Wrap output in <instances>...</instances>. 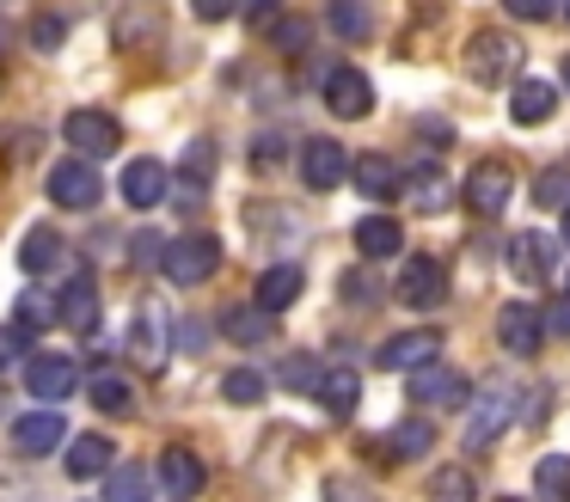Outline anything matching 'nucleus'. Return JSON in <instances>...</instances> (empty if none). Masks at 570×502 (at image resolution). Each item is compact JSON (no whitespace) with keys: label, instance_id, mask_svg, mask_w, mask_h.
I'll list each match as a JSON object with an SVG mask.
<instances>
[{"label":"nucleus","instance_id":"nucleus-1","mask_svg":"<svg viewBox=\"0 0 570 502\" xmlns=\"http://www.w3.org/2000/svg\"><path fill=\"white\" fill-rule=\"evenodd\" d=\"M528 61V49H521V37H509L503 24H491V31H479L466 43V73L479 86H503V80H515V68Z\"/></svg>","mask_w":570,"mask_h":502},{"label":"nucleus","instance_id":"nucleus-2","mask_svg":"<svg viewBox=\"0 0 570 502\" xmlns=\"http://www.w3.org/2000/svg\"><path fill=\"white\" fill-rule=\"evenodd\" d=\"M160 269L178 282V288H197V282H209L215 269H222V245H215L209 233H185V239H166Z\"/></svg>","mask_w":570,"mask_h":502},{"label":"nucleus","instance_id":"nucleus-3","mask_svg":"<svg viewBox=\"0 0 570 502\" xmlns=\"http://www.w3.org/2000/svg\"><path fill=\"white\" fill-rule=\"evenodd\" d=\"M466 404H472V416H466V447H491V441L503 435L509 423H515L521 392L503 386V380H491V386H484L479 398H466Z\"/></svg>","mask_w":570,"mask_h":502},{"label":"nucleus","instance_id":"nucleus-4","mask_svg":"<svg viewBox=\"0 0 570 502\" xmlns=\"http://www.w3.org/2000/svg\"><path fill=\"white\" fill-rule=\"evenodd\" d=\"M509 196H515V171H509L503 159H479V166L466 171V184H460V203H466L472 215H503Z\"/></svg>","mask_w":570,"mask_h":502},{"label":"nucleus","instance_id":"nucleus-5","mask_svg":"<svg viewBox=\"0 0 570 502\" xmlns=\"http://www.w3.org/2000/svg\"><path fill=\"white\" fill-rule=\"evenodd\" d=\"M62 135H68V147H75L80 159H105V154L124 147V122L105 117V110H75V117L62 122Z\"/></svg>","mask_w":570,"mask_h":502},{"label":"nucleus","instance_id":"nucleus-6","mask_svg":"<svg viewBox=\"0 0 570 502\" xmlns=\"http://www.w3.org/2000/svg\"><path fill=\"white\" fill-rule=\"evenodd\" d=\"M466 398L472 386L454 367H417L411 374V404H423V411H466Z\"/></svg>","mask_w":570,"mask_h":502},{"label":"nucleus","instance_id":"nucleus-7","mask_svg":"<svg viewBox=\"0 0 570 502\" xmlns=\"http://www.w3.org/2000/svg\"><path fill=\"white\" fill-rule=\"evenodd\" d=\"M442 294H448V269H442V257H405V269H399V301L405 306H417V313H430V306H442Z\"/></svg>","mask_w":570,"mask_h":502},{"label":"nucleus","instance_id":"nucleus-8","mask_svg":"<svg viewBox=\"0 0 570 502\" xmlns=\"http://www.w3.org/2000/svg\"><path fill=\"white\" fill-rule=\"evenodd\" d=\"M497 337H503V350H509V355L533 362V355H540V343H546V318H540V306L509 301L503 313H497Z\"/></svg>","mask_w":570,"mask_h":502},{"label":"nucleus","instance_id":"nucleus-9","mask_svg":"<svg viewBox=\"0 0 570 502\" xmlns=\"http://www.w3.org/2000/svg\"><path fill=\"white\" fill-rule=\"evenodd\" d=\"M43 190H50L56 208H92L105 196V178H99V166H87V159H68V166L50 171Z\"/></svg>","mask_w":570,"mask_h":502},{"label":"nucleus","instance_id":"nucleus-10","mask_svg":"<svg viewBox=\"0 0 570 502\" xmlns=\"http://www.w3.org/2000/svg\"><path fill=\"white\" fill-rule=\"evenodd\" d=\"M344 171H350V154L332 135H313V141L301 147V184H307V190H337Z\"/></svg>","mask_w":570,"mask_h":502},{"label":"nucleus","instance_id":"nucleus-11","mask_svg":"<svg viewBox=\"0 0 570 502\" xmlns=\"http://www.w3.org/2000/svg\"><path fill=\"white\" fill-rule=\"evenodd\" d=\"M442 362V331H405V337L381 343V367H393V374H417V367H435Z\"/></svg>","mask_w":570,"mask_h":502},{"label":"nucleus","instance_id":"nucleus-12","mask_svg":"<svg viewBox=\"0 0 570 502\" xmlns=\"http://www.w3.org/2000/svg\"><path fill=\"white\" fill-rule=\"evenodd\" d=\"M509 269H515L528 288H540V282L558 276V245L546 239V233H515V239H509Z\"/></svg>","mask_w":570,"mask_h":502},{"label":"nucleus","instance_id":"nucleus-13","mask_svg":"<svg viewBox=\"0 0 570 502\" xmlns=\"http://www.w3.org/2000/svg\"><path fill=\"white\" fill-rule=\"evenodd\" d=\"M26 386L38 392L43 404H62L68 392L80 386V362H75V355H31V362H26Z\"/></svg>","mask_w":570,"mask_h":502},{"label":"nucleus","instance_id":"nucleus-14","mask_svg":"<svg viewBox=\"0 0 570 502\" xmlns=\"http://www.w3.org/2000/svg\"><path fill=\"white\" fill-rule=\"evenodd\" d=\"M325 110L332 117H368L374 110V86L362 68H332L325 73Z\"/></svg>","mask_w":570,"mask_h":502},{"label":"nucleus","instance_id":"nucleus-15","mask_svg":"<svg viewBox=\"0 0 570 502\" xmlns=\"http://www.w3.org/2000/svg\"><path fill=\"white\" fill-rule=\"evenodd\" d=\"M166 190H173V171L160 159H129L124 166V203L129 208H160Z\"/></svg>","mask_w":570,"mask_h":502},{"label":"nucleus","instance_id":"nucleus-16","mask_svg":"<svg viewBox=\"0 0 570 502\" xmlns=\"http://www.w3.org/2000/svg\"><path fill=\"white\" fill-rule=\"evenodd\" d=\"M344 178H356V190L368 196V203H393V196H399V166H393L386 154H362V159H350Z\"/></svg>","mask_w":570,"mask_h":502},{"label":"nucleus","instance_id":"nucleus-17","mask_svg":"<svg viewBox=\"0 0 570 502\" xmlns=\"http://www.w3.org/2000/svg\"><path fill=\"white\" fill-rule=\"evenodd\" d=\"M301 288H307V269L301 264H271L258 276V313H283V306H295Z\"/></svg>","mask_w":570,"mask_h":502},{"label":"nucleus","instance_id":"nucleus-18","mask_svg":"<svg viewBox=\"0 0 570 502\" xmlns=\"http://www.w3.org/2000/svg\"><path fill=\"white\" fill-rule=\"evenodd\" d=\"M509 117H515L521 129H533V122H552V117H558V86H552V80H521L515 98H509Z\"/></svg>","mask_w":570,"mask_h":502},{"label":"nucleus","instance_id":"nucleus-19","mask_svg":"<svg viewBox=\"0 0 570 502\" xmlns=\"http://www.w3.org/2000/svg\"><path fill=\"white\" fill-rule=\"evenodd\" d=\"M13 447L19 453H50L62 447V411H26L13 423Z\"/></svg>","mask_w":570,"mask_h":502},{"label":"nucleus","instance_id":"nucleus-20","mask_svg":"<svg viewBox=\"0 0 570 502\" xmlns=\"http://www.w3.org/2000/svg\"><path fill=\"white\" fill-rule=\"evenodd\" d=\"M320 404L332 416H356V404H362V380H356V367H325L320 374Z\"/></svg>","mask_w":570,"mask_h":502},{"label":"nucleus","instance_id":"nucleus-21","mask_svg":"<svg viewBox=\"0 0 570 502\" xmlns=\"http://www.w3.org/2000/svg\"><path fill=\"white\" fill-rule=\"evenodd\" d=\"M356 252L362 257H399L405 252V233H399L393 215H362L356 220Z\"/></svg>","mask_w":570,"mask_h":502},{"label":"nucleus","instance_id":"nucleus-22","mask_svg":"<svg viewBox=\"0 0 570 502\" xmlns=\"http://www.w3.org/2000/svg\"><path fill=\"white\" fill-rule=\"evenodd\" d=\"M160 484L173 490L178 502L197 496V490H203V460H197L190 447H166V453H160Z\"/></svg>","mask_w":570,"mask_h":502},{"label":"nucleus","instance_id":"nucleus-23","mask_svg":"<svg viewBox=\"0 0 570 502\" xmlns=\"http://www.w3.org/2000/svg\"><path fill=\"white\" fill-rule=\"evenodd\" d=\"M56 313H62L75 331H92V325H99V282H92V276H75V282L62 288V301H56Z\"/></svg>","mask_w":570,"mask_h":502},{"label":"nucleus","instance_id":"nucleus-24","mask_svg":"<svg viewBox=\"0 0 570 502\" xmlns=\"http://www.w3.org/2000/svg\"><path fill=\"white\" fill-rule=\"evenodd\" d=\"M56 264H62V233H56V227H31L26 245H19V269H26V276H50Z\"/></svg>","mask_w":570,"mask_h":502},{"label":"nucleus","instance_id":"nucleus-25","mask_svg":"<svg viewBox=\"0 0 570 502\" xmlns=\"http://www.w3.org/2000/svg\"><path fill=\"white\" fill-rule=\"evenodd\" d=\"M111 441L105 435H80V441H68V478H105L111 472Z\"/></svg>","mask_w":570,"mask_h":502},{"label":"nucleus","instance_id":"nucleus-26","mask_svg":"<svg viewBox=\"0 0 570 502\" xmlns=\"http://www.w3.org/2000/svg\"><path fill=\"white\" fill-rule=\"evenodd\" d=\"M154 496V472L148 465H111V472H105V502H148Z\"/></svg>","mask_w":570,"mask_h":502},{"label":"nucleus","instance_id":"nucleus-27","mask_svg":"<svg viewBox=\"0 0 570 502\" xmlns=\"http://www.w3.org/2000/svg\"><path fill=\"white\" fill-rule=\"evenodd\" d=\"M129 355H136L141 367H160V362H166V325H160V313H136V331H129Z\"/></svg>","mask_w":570,"mask_h":502},{"label":"nucleus","instance_id":"nucleus-28","mask_svg":"<svg viewBox=\"0 0 570 502\" xmlns=\"http://www.w3.org/2000/svg\"><path fill=\"white\" fill-rule=\"evenodd\" d=\"M325 19H332V31L344 37V43H368V37H374L368 0H332V7H325Z\"/></svg>","mask_w":570,"mask_h":502},{"label":"nucleus","instance_id":"nucleus-29","mask_svg":"<svg viewBox=\"0 0 570 502\" xmlns=\"http://www.w3.org/2000/svg\"><path fill=\"white\" fill-rule=\"evenodd\" d=\"M435 447V429L423 423V416H411V423H399L393 435L381 441V453H399V460H417V453Z\"/></svg>","mask_w":570,"mask_h":502},{"label":"nucleus","instance_id":"nucleus-30","mask_svg":"<svg viewBox=\"0 0 570 502\" xmlns=\"http://www.w3.org/2000/svg\"><path fill=\"white\" fill-rule=\"evenodd\" d=\"M87 392H92V404H99V411H111V416L136 411V392H129V380H124V374H92V380H87Z\"/></svg>","mask_w":570,"mask_h":502},{"label":"nucleus","instance_id":"nucleus-31","mask_svg":"<svg viewBox=\"0 0 570 502\" xmlns=\"http://www.w3.org/2000/svg\"><path fill=\"white\" fill-rule=\"evenodd\" d=\"M533 490H540L546 502H570V460L564 453H552V460L533 465Z\"/></svg>","mask_w":570,"mask_h":502},{"label":"nucleus","instance_id":"nucleus-32","mask_svg":"<svg viewBox=\"0 0 570 502\" xmlns=\"http://www.w3.org/2000/svg\"><path fill=\"white\" fill-rule=\"evenodd\" d=\"M430 502H479V484H472V472H460V465H442V472L430 478Z\"/></svg>","mask_w":570,"mask_h":502},{"label":"nucleus","instance_id":"nucleus-33","mask_svg":"<svg viewBox=\"0 0 570 502\" xmlns=\"http://www.w3.org/2000/svg\"><path fill=\"white\" fill-rule=\"evenodd\" d=\"M222 331L234 343H258V337H271V313H258V306H227Z\"/></svg>","mask_w":570,"mask_h":502},{"label":"nucleus","instance_id":"nucleus-34","mask_svg":"<svg viewBox=\"0 0 570 502\" xmlns=\"http://www.w3.org/2000/svg\"><path fill=\"white\" fill-rule=\"evenodd\" d=\"M271 37H276V49L301 56V49H307V37H313V24H307V19H283V12H276V19H271Z\"/></svg>","mask_w":570,"mask_h":502},{"label":"nucleus","instance_id":"nucleus-35","mask_svg":"<svg viewBox=\"0 0 570 502\" xmlns=\"http://www.w3.org/2000/svg\"><path fill=\"white\" fill-rule=\"evenodd\" d=\"M222 392H227L234 404H258V398H264V374H252V367H234V374L222 380Z\"/></svg>","mask_w":570,"mask_h":502},{"label":"nucleus","instance_id":"nucleus-36","mask_svg":"<svg viewBox=\"0 0 570 502\" xmlns=\"http://www.w3.org/2000/svg\"><path fill=\"white\" fill-rule=\"evenodd\" d=\"M13 313H19V318H13V325H26V331H31V337H38V331H43V325H56V306H50V301H43V294H26V301H19V306H13Z\"/></svg>","mask_w":570,"mask_h":502},{"label":"nucleus","instance_id":"nucleus-37","mask_svg":"<svg viewBox=\"0 0 570 502\" xmlns=\"http://www.w3.org/2000/svg\"><path fill=\"white\" fill-rule=\"evenodd\" d=\"M31 43H38V49H62V43H68V19H62V12H38V24H31Z\"/></svg>","mask_w":570,"mask_h":502},{"label":"nucleus","instance_id":"nucleus-38","mask_svg":"<svg viewBox=\"0 0 570 502\" xmlns=\"http://www.w3.org/2000/svg\"><path fill=\"white\" fill-rule=\"evenodd\" d=\"M325 502H386V496L368 484H356V478H325Z\"/></svg>","mask_w":570,"mask_h":502},{"label":"nucleus","instance_id":"nucleus-39","mask_svg":"<svg viewBox=\"0 0 570 502\" xmlns=\"http://www.w3.org/2000/svg\"><path fill=\"white\" fill-rule=\"evenodd\" d=\"M533 196H540V208H570V171H546Z\"/></svg>","mask_w":570,"mask_h":502},{"label":"nucleus","instance_id":"nucleus-40","mask_svg":"<svg viewBox=\"0 0 570 502\" xmlns=\"http://www.w3.org/2000/svg\"><path fill=\"white\" fill-rule=\"evenodd\" d=\"M320 374H325V367L313 362V355H295V362L283 367V386H295V392H313V386H320Z\"/></svg>","mask_w":570,"mask_h":502},{"label":"nucleus","instance_id":"nucleus-41","mask_svg":"<svg viewBox=\"0 0 570 502\" xmlns=\"http://www.w3.org/2000/svg\"><path fill=\"white\" fill-rule=\"evenodd\" d=\"M509 19H552V0H503Z\"/></svg>","mask_w":570,"mask_h":502},{"label":"nucleus","instance_id":"nucleus-42","mask_svg":"<svg viewBox=\"0 0 570 502\" xmlns=\"http://www.w3.org/2000/svg\"><path fill=\"white\" fill-rule=\"evenodd\" d=\"M160 252H166V245L160 239H154V233H136V245H129V257H136V264H160Z\"/></svg>","mask_w":570,"mask_h":502},{"label":"nucleus","instance_id":"nucleus-43","mask_svg":"<svg viewBox=\"0 0 570 502\" xmlns=\"http://www.w3.org/2000/svg\"><path fill=\"white\" fill-rule=\"evenodd\" d=\"M227 12H234V0H197V19H209V24H222Z\"/></svg>","mask_w":570,"mask_h":502},{"label":"nucleus","instance_id":"nucleus-44","mask_svg":"<svg viewBox=\"0 0 570 502\" xmlns=\"http://www.w3.org/2000/svg\"><path fill=\"white\" fill-rule=\"evenodd\" d=\"M246 7H252V19H258V24L276 19V0H246Z\"/></svg>","mask_w":570,"mask_h":502},{"label":"nucleus","instance_id":"nucleus-45","mask_svg":"<svg viewBox=\"0 0 570 502\" xmlns=\"http://www.w3.org/2000/svg\"><path fill=\"white\" fill-rule=\"evenodd\" d=\"M564 245H570V208H564Z\"/></svg>","mask_w":570,"mask_h":502},{"label":"nucleus","instance_id":"nucleus-46","mask_svg":"<svg viewBox=\"0 0 570 502\" xmlns=\"http://www.w3.org/2000/svg\"><path fill=\"white\" fill-rule=\"evenodd\" d=\"M564 86H570V61H564Z\"/></svg>","mask_w":570,"mask_h":502},{"label":"nucleus","instance_id":"nucleus-47","mask_svg":"<svg viewBox=\"0 0 570 502\" xmlns=\"http://www.w3.org/2000/svg\"><path fill=\"white\" fill-rule=\"evenodd\" d=\"M564 12H570V0H564Z\"/></svg>","mask_w":570,"mask_h":502},{"label":"nucleus","instance_id":"nucleus-48","mask_svg":"<svg viewBox=\"0 0 570 502\" xmlns=\"http://www.w3.org/2000/svg\"><path fill=\"white\" fill-rule=\"evenodd\" d=\"M503 502H515V496H503Z\"/></svg>","mask_w":570,"mask_h":502}]
</instances>
